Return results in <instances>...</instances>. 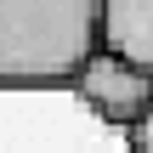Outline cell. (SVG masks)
<instances>
[{
	"mask_svg": "<svg viewBox=\"0 0 153 153\" xmlns=\"http://www.w3.org/2000/svg\"><path fill=\"white\" fill-rule=\"evenodd\" d=\"M97 45L136 62L153 79V0H102L97 11Z\"/></svg>",
	"mask_w": 153,
	"mask_h": 153,
	"instance_id": "3957f363",
	"label": "cell"
},
{
	"mask_svg": "<svg viewBox=\"0 0 153 153\" xmlns=\"http://www.w3.org/2000/svg\"><path fill=\"white\" fill-rule=\"evenodd\" d=\"M102 0H0V91H51L97 51Z\"/></svg>",
	"mask_w": 153,
	"mask_h": 153,
	"instance_id": "6da1fadb",
	"label": "cell"
},
{
	"mask_svg": "<svg viewBox=\"0 0 153 153\" xmlns=\"http://www.w3.org/2000/svg\"><path fill=\"white\" fill-rule=\"evenodd\" d=\"M68 91H74L97 119H108L114 131L142 125V119H148V108H153V79L136 68V62H125V57H114V51H102V45L74 68Z\"/></svg>",
	"mask_w": 153,
	"mask_h": 153,
	"instance_id": "7a4b0ae2",
	"label": "cell"
},
{
	"mask_svg": "<svg viewBox=\"0 0 153 153\" xmlns=\"http://www.w3.org/2000/svg\"><path fill=\"white\" fill-rule=\"evenodd\" d=\"M125 136H131V153H153V108H148V119H142V125H131Z\"/></svg>",
	"mask_w": 153,
	"mask_h": 153,
	"instance_id": "277c9868",
	"label": "cell"
}]
</instances>
